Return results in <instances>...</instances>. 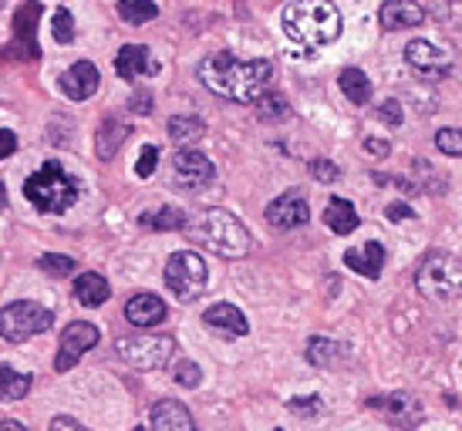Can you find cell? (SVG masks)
<instances>
[{
	"label": "cell",
	"mask_w": 462,
	"mask_h": 431,
	"mask_svg": "<svg viewBox=\"0 0 462 431\" xmlns=\"http://www.w3.org/2000/svg\"><path fill=\"white\" fill-rule=\"evenodd\" d=\"M196 75L206 88L219 95V98H230V102H260L267 95V85L273 78V64L267 58H254V61H240L236 54L219 51L209 54L199 61Z\"/></svg>",
	"instance_id": "obj_1"
},
{
	"label": "cell",
	"mask_w": 462,
	"mask_h": 431,
	"mask_svg": "<svg viewBox=\"0 0 462 431\" xmlns=\"http://www.w3.org/2000/svg\"><path fill=\"white\" fill-rule=\"evenodd\" d=\"M281 24L304 54L341 38V11L331 0H291L281 14Z\"/></svg>",
	"instance_id": "obj_2"
},
{
	"label": "cell",
	"mask_w": 462,
	"mask_h": 431,
	"mask_svg": "<svg viewBox=\"0 0 462 431\" xmlns=\"http://www.w3.org/2000/svg\"><path fill=\"white\" fill-rule=\"evenodd\" d=\"M182 233L206 250H213L217 256H226V260H240L254 246L250 229L230 209H203V213L189 216Z\"/></svg>",
	"instance_id": "obj_3"
},
{
	"label": "cell",
	"mask_w": 462,
	"mask_h": 431,
	"mask_svg": "<svg viewBox=\"0 0 462 431\" xmlns=\"http://www.w3.org/2000/svg\"><path fill=\"white\" fill-rule=\"evenodd\" d=\"M24 196L38 213L61 216L78 203L81 186H78V179L68 176L61 162H44L38 172L24 182Z\"/></svg>",
	"instance_id": "obj_4"
},
{
	"label": "cell",
	"mask_w": 462,
	"mask_h": 431,
	"mask_svg": "<svg viewBox=\"0 0 462 431\" xmlns=\"http://www.w3.org/2000/svg\"><path fill=\"white\" fill-rule=\"evenodd\" d=\"M415 287L422 297H432V300L462 297V260H456L452 253H442V250H432L415 270Z\"/></svg>",
	"instance_id": "obj_5"
},
{
	"label": "cell",
	"mask_w": 462,
	"mask_h": 431,
	"mask_svg": "<svg viewBox=\"0 0 462 431\" xmlns=\"http://www.w3.org/2000/svg\"><path fill=\"white\" fill-rule=\"evenodd\" d=\"M206 280H209L206 260L193 250H180L166 260V287L182 304H193L196 297L206 290Z\"/></svg>",
	"instance_id": "obj_6"
},
{
	"label": "cell",
	"mask_w": 462,
	"mask_h": 431,
	"mask_svg": "<svg viewBox=\"0 0 462 431\" xmlns=\"http://www.w3.org/2000/svg\"><path fill=\"white\" fill-rule=\"evenodd\" d=\"M54 317L48 307L34 304V300H17L0 310V337L7 344H24L34 334H44L51 327Z\"/></svg>",
	"instance_id": "obj_7"
},
{
	"label": "cell",
	"mask_w": 462,
	"mask_h": 431,
	"mask_svg": "<svg viewBox=\"0 0 462 431\" xmlns=\"http://www.w3.org/2000/svg\"><path fill=\"white\" fill-rule=\"evenodd\" d=\"M118 357L135 371H159L166 368L172 354H176V341L172 337H118L116 341Z\"/></svg>",
	"instance_id": "obj_8"
},
{
	"label": "cell",
	"mask_w": 462,
	"mask_h": 431,
	"mask_svg": "<svg viewBox=\"0 0 462 431\" xmlns=\"http://www.w3.org/2000/svg\"><path fill=\"white\" fill-rule=\"evenodd\" d=\"M44 11V4L41 0H27L21 11L14 14V44L4 48V58H21V61H38V34H34V27H38V17Z\"/></svg>",
	"instance_id": "obj_9"
},
{
	"label": "cell",
	"mask_w": 462,
	"mask_h": 431,
	"mask_svg": "<svg viewBox=\"0 0 462 431\" xmlns=\"http://www.w3.org/2000/svg\"><path fill=\"white\" fill-rule=\"evenodd\" d=\"M98 327L95 324H85V320H78V324H68L61 330V344H58V357H54V371L58 374H65L71 371L85 357V351H91L95 344H98Z\"/></svg>",
	"instance_id": "obj_10"
},
{
	"label": "cell",
	"mask_w": 462,
	"mask_h": 431,
	"mask_svg": "<svg viewBox=\"0 0 462 431\" xmlns=\"http://www.w3.org/2000/svg\"><path fill=\"white\" fill-rule=\"evenodd\" d=\"M172 176H176L180 189H206L213 182V176H217V169H213V162L203 152L180 149L176 159H172Z\"/></svg>",
	"instance_id": "obj_11"
},
{
	"label": "cell",
	"mask_w": 462,
	"mask_h": 431,
	"mask_svg": "<svg viewBox=\"0 0 462 431\" xmlns=\"http://www.w3.org/2000/svg\"><path fill=\"white\" fill-rule=\"evenodd\" d=\"M405 61L422 78H446L452 71V54L436 48L432 41H409L405 44Z\"/></svg>",
	"instance_id": "obj_12"
},
{
	"label": "cell",
	"mask_w": 462,
	"mask_h": 431,
	"mask_svg": "<svg viewBox=\"0 0 462 431\" xmlns=\"http://www.w3.org/2000/svg\"><path fill=\"white\" fill-rule=\"evenodd\" d=\"M310 219L308 199L300 189H287L283 196H277L273 203L267 206V223L273 229H297Z\"/></svg>",
	"instance_id": "obj_13"
},
{
	"label": "cell",
	"mask_w": 462,
	"mask_h": 431,
	"mask_svg": "<svg viewBox=\"0 0 462 431\" xmlns=\"http://www.w3.org/2000/svg\"><path fill=\"white\" fill-rule=\"evenodd\" d=\"M368 408H374V411L388 415V421H392L395 428H402V431L415 428V425L422 421V408H419V401H415L411 394H385V398H372V401H368Z\"/></svg>",
	"instance_id": "obj_14"
},
{
	"label": "cell",
	"mask_w": 462,
	"mask_h": 431,
	"mask_svg": "<svg viewBox=\"0 0 462 431\" xmlns=\"http://www.w3.org/2000/svg\"><path fill=\"white\" fill-rule=\"evenodd\" d=\"M98 81H102V75H98V68H95V64L75 61L65 75L58 78V88L65 91L71 102H88L91 95L98 91Z\"/></svg>",
	"instance_id": "obj_15"
},
{
	"label": "cell",
	"mask_w": 462,
	"mask_h": 431,
	"mask_svg": "<svg viewBox=\"0 0 462 431\" xmlns=\"http://www.w3.org/2000/svg\"><path fill=\"white\" fill-rule=\"evenodd\" d=\"M152 431H196V421L189 415V408L182 401H172V398H162L152 405Z\"/></svg>",
	"instance_id": "obj_16"
},
{
	"label": "cell",
	"mask_w": 462,
	"mask_h": 431,
	"mask_svg": "<svg viewBox=\"0 0 462 431\" xmlns=\"http://www.w3.org/2000/svg\"><path fill=\"white\" fill-rule=\"evenodd\" d=\"M203 324L213 330V334H223V337H244V334H250V324H246L244 310L233 304H213L203 314Z\"/></svg>",
	"instance_id": "obj_17"
},
{
	"label": "cell",
	"mask_w": 462,
	"mask_h": 431,
	"mask_svg": "<svg viewBox=\"0 0 462 431\" xmlns=\"http://www.w3.org/2000/svg\"><path fill=\"white\" fill-rule=\"evenodd\" d=\"M378 21L385 31H402V27H419L425 21V7L415 4V0H385L382 11H378Z\"/></svg>",
	"instance_id": "obj_18"
},
{
	"label": "cell",
	"mask_w": 462,
	"mask_h": 431,
	"mask_svg": "<svg viewBox=\"0 0 462 431\" xmlns=\"http://www.w3.org/2000/svg\"><path fill=\"white\" fill-rule=\"evenodd\" d=\"M345 267L361 273V277L378 280L382 277V267H385V246H382L378 240H368L365 246H358V250H347Z\"/></svg>",
	"instance_id": "obj_19"
},
{
	"label": "cell",
	"mask_w": 462,
	"mask_h": 431,
	"mask_svg": "<svg viewBox=\"0 0 462 431\" xmlns=\"http://www.w3.org/2000/svg\"><path fill=\"white\" fill-rule=\"evenodd\" d=\"M116 71H118V78L135 81L139 75H155L159 64L149 58V48H145V44H125V48L116 54Z\"/></svg>",
	"instance_id": "obj_20"
},
{
	"label": "cell",
	"mask_w": 462,
	"mask_h": 431,
	"mask_svg": "<svg viewBox=\"0 0 462 431\" xmlns=\"http://www.w3.org/2000/svg\"><path fill=\"white\" fill-rule=\"evenodd\" d=\"M125 317L135 327H155V324L166 320V304L155 293H135L129 304H125Z\"/></svg>",
	"instance_id": "obj_21"
},
{
	"label": "cell",
	"mask_w": 462,
	"mask_h": 431,
	"mask_svg": "<svg viewBox=\"0 0 462 431\" xmlns=\"http://www.w3.org/2000/svg\"><path fill=\"white\" fill-rule=\"evenodd\" d=\"M132 135L129 122H122V118H105L102 125H98V135H95V152H98V159L102 162H108V159H116V152L125 145V139Z\"/></svg>",
	"instance_id": "obj_22"
},
{
	"label": "cell",
	"mask_w": 462,
	"mask_h": 431,
	"mask_svg": "<svg viewBox=\"0 0 462 431\" xmlns=\"http://www.w3.org/2000/svg\"><path fill=\"white\" fill-rule=\"evenodd\" d=\"M324 223H328V229L331 233H337V236H347V233H355L358 229V209L347 203V199H341V196H334L331 203H328V209H324Z\"/></svg>",
	"instance_id": "obj_23"
},
{
	"label": "cell",
	"mask_w": 462,
	"mask_h": 431,
	"mask_svg": "<svg viewBox=\"0 0 462 431\" xmlns=\"http://www.w3.org/2000/svg\"><path fill=\"white\" fill-rule=\"evenodd\" d=\"M108 297H112V290H108V280L102 273H81L75 280V300L81 307H102Z\"/></svg>",
	"instance_id": "obj_24"
},
{
	"label": "cell",
	"mask_w": 462,
	"mask_h": 431,
	"mask_svg": "<svg viewBox=\"0 0 462 431\" xmlns=\"http://www.w3.org/2000/svg\"><path fill=\"white\" fill-rule=\"evenodd\" d=\"M347 357V347L331 337H310L308 341V361L314 368H334Z\"/></svg>",
	"instance_id": "obj_25"
},
{
	"label": "cell",
	"mask_w": 462,
	"mask_h": 431,
	"mask_svg": "<svg viewBox=\"0 0 462 431\" xmlns=\"http://www.w3.org/2000/svg\"><path fill=\"white\" fill-rule=\"evenodd\" d=\"M337 81H341V91H345V98L351 105L372 102V81H368V75H365L361 68H345Z\"/></svg>",
	"instance_id": "obj_26"
},
{
	"label": "cell",
	"mask_w": 462,
	"mask_h": 431,
	"mask_svg": "<svg viewBox=\"0 0 462 431\" xmlns=\"http://www.w3.org/2000/svg\"><path fill=\"white\" fill-rule=\"evenodd\" d=\"M203 135H206L203 118H196V115H176V118H169V139L176 142V145H193Z\"/></svg>",
	"instance_id": "obj_27"
},
{
	"label": "cell",
	"mask_w": 462,
	"mask_h": 431,
	"mask_svg": "<svg viewBox=\"0 0 462 431\" xmlns=\"http://www.w3.org/2000/svg\"><path fill=\"white\" fill-rule=\"evenodd\" d=\"M31 391V378L21 371L0 364V401H21Z\"/></svg>",
	"instance_id": "obj_28"
},
{
	"label": "cell",
	"mask_w": 462,
	"mask_h": 431,
	"mask_svg": "<svg viewBox=\"0 0 462 431\" xmlns=\"http://www.w3.org/2000/svg\"><path fill=\"white\" fill-rule=\"evenodd\" d=\"M118 17L125 24H149L159 17V7L155 0H118Z\"/></svg>",
	"instance_id": "obj_29"
},
{
	"label": "cell",
	"mask_w": 462,
	"mask_h": 431,
	"mask_svg": "<svg viewBox=\"0 0 462 431\" xmlns=\"http://www.w3.org/2000/svg\"><path fill=\"white\" fill-rule=\"evenodd\" d=\"M186 219H189V216L182 213V209H176V206H162L159 213H145L139 223H142V226H149V229L166 233V229H182V226H186Z\"/></svg>",
	"instance_id": "obj_30"
},
{
	"label": "cell",
	"mask_w": 462,
	"mask_h": 431,
	"mask_svg": "<svg viewBox=\"0 0 462 431\" xmlns=\"http://www.w3.org/2000/svg\"><path fill=\"white\" fill-rule=\"evenodd\" d=\"M257 115L263 122H283V118H291V102L277 91H267L257 102Z\"/></svg>",
	"instance_id": "obj_31"
},
{
	"label": "cell",
	"mask_w": 462,
	"mask_h": 431,
	"mask_svg": "<svg viewBox=\"0 0 462 431\" xmlns=\"http://www.w3.org/2000/svg\"><path fill=\"white\" fill-rule=\"evenodd\" d=\"M436 149L442 155L462 159V128H442V132H436Z\"/></svg>",
	"instance_id": "obj_32"
},
{
	"label": "cell",
	"mask_w": 462,
	"mask_h": 431,
	"mask_svg": "<svg viewBox=\"0 0 462 431\" xmlns=\"http://www.w3.org/2000/svg\"><path fill=\"white\" fill-rule=\"evenodd\" d=\"M38 270L51 273V277H68V273L75 270V260L61 253H44V256H38Z\"/></svg>",
	"instance_id": "obj_33"
},
{
	"label": "cell",
	"mask_w": 462,
	"mask_h": 431,
	"mask_svg": "<svg viewBox=\"0 0 462 431\" xmlns=\"http://www.w3.org/2000/svg\"><path fill=\"white\" fill-rule=\"evenodd\" d=\"M54 41L58 44H71L75 41V17H71V11H54Z\"/></svg>",
	"instance_id": "obj_34"
},
{
	"label": "cell",
	"mask_w": 462,
	"mask_h": 431,
	"mask_svg": "<svg viewBox=\"0 0 462 431\" xmlns=\"http://www.w3.org/2000/svg\"><path fill=\"white\" fill-rule=\"evenodd\" d=\"M310 176L318 179V182H328V186H331V182L341 179V169H337L331 159H314V162H310Z\"/></svg>",
	"instance_id": "obj_35"
},
{
	"label": "cell",
	"mask_w": 462,
	"mask_h": 431,
	"mask_svg": "<svg viewBox=\"0 0 462 431\" xmlns=\"http://www.w3.org/2000/svg\"><path fill=\"white\" fill-rule=\"evenodd\" d=\"M321 398H318V394H308V398H291V401H287V408H291V411H294V415H304V418H310V415H318V411H321Z\"/></svg>",
	"instance_id": "obj_36"
},
{
	"label": "cell",
	"mask_w": 462,
	"mask_h": 431,
	"mask_svg": "<svg viewBox=\"0 0 462 431\" xmlns=\"http://www.w3.org/2000/svg\"><path fill=\"white\" fill-rule=\"evenodd\" d=\"M172 378H176V384H182V388H196L203 374H199V368H196L193 361H180L176 371H172Z\"/></svg>",
	"instance_id": "obj_37"
},
{
	"label": "cell",
	"mask_w": 462,
	"mask_h": 431,
	"mask_svg": "<svg viewBox=\"0 0 462 431\" xmlns=\"http://www.w3.org/2000/svg\"><path fill=\"white\" fill-rule=\"evenodd\" d=\"M155 162H159V149H155V145H145L139 152V162H135V176L149 179L155 172Z\"/></svg>",
	"instance_id": "obj_38"
},
{
	"label": "cell",
	"mask_w": 462,
	"mask_h": 431,
	"mask_svg": "<svg viewBox=\"0 0 462 431\" xmlns=\"http://www.w3.org/2000/svg\"><path fill=\"white\" fill-rule=\"evenodd\" d=\"M378 118H382L385 125L395 128V125H402V118H405V115H402V105H398L395 98H388V102L378 108Z\"/></svg>",
	"instance_id": "obj_39"
},
{
	"label": "cell",
	"mask_w": 462,
	"mask_h": 431,
	"mask_svg": "<svg viewBox=\"0 0 462 431\" xmlns=\"http://www.w3.org/2000/svg\"><path fill=\"white\" fill-rule=\"evenodd\" d=\"M17 152V135L11 128H0V159H11Z\"/></svg>",
	"instance_id": "obj_40"
},
{
	"label": "cell",
	"mask_w": 462,
	"mask_h": 431,
	"mask_svg": "<svg viewBox=\"0 0 462 431\" xmlns=\"http://www.w3.org/2000/svg\"><path fill=\"white\" fill-rule=\"evenodd\" d=\"M129 105H132V112L135 115H149L152 112V95H149V91H135Z\"/></svg>",
	"instance_id": "obj_41"
},
{
	"label": "cell",
	"mask_w": 462,
	"mask_h": 431,
	"mask_svg": "<svg viewBox=\"0 0 462 431\" xmlns=\"http://www.w3.org/2000/svg\"><path fill=\"white\" fill-rule=\"evenodd\" d=\"M48 431H88V428H85V425H78L75 418H68V415H58V418H51Z\"/></svg>",
	"instance_id": "obj_42"
},
{
	"label": "cell",
	"mask_w": 462,
	"mask_h": 431,
	"mask_svg": "<svg viewBox=\"0 0 462 431\" xmlns=\"http://www.w3.org/2000/svg\"><path fill=\"white\" fill-rule=\"evenodd\" d=\"M385 213H388V219H392V223H402V219H415L411 206H405V203H392Z\"/></svg>",
	"instance_id": "obj_43"
},
{
	"label": "cell",
	"mask_w": 462,
	"mask_h": 431,
	"mask_svg": "<svg viewBox=\"0 0 462 431\" xmlns=\"http://www.w3.org/2000/svg\"><path fill=\"white\" fill-rule=\"evenodd\" d=\"M365 152L374 155V159H385V155H388V142H382V139H365Z\"/></svg>",
	"instance_id": "obj_44"
},
{
	"label": "cell",
	"mask_w": 462,
	"mask_h": 431,
	"mask_svg": "<svg viewBox=\"0 0 462 431\" xmlns=\"http://www.w3.org/2000/svg\"><path fill=\"white\" fill-rule=\"evenodd\" d=\"M0 431H27L21 421H14V418H7V421H0Z\"/></svg>",
	"instance_id": "obj_45"
},
{
	"label": "cell",
	"mask_w": 462,
	"mask_h": 431,
	"mask_svg": "<svg viewBox=\"0 0 462 431\" xmlns=\"http://www.w3.org/2000/svg\"><path fill=\"white\" fill-rule=\"evenodd\" d=\"M0 206H7V196H4V186H0Z\"/></svg>",
	"instance_id": "obj_46"
},
{
	"label": "cell",
	"mask_w": 462,
	"mask_h": 431,
	"mask_svg": "<svg viewBox=\"0 0 462 431\" xmlns=\"http://www.w3.org/2000/svg\"><path fill=\"white\" fill-rule=\"evenodd\" d=\"M442 4H459V0H442Z\"/></svg>",
	"instance_id": "obj_47"
},
{
	"label": "cell",
	"mask_w": 462,
	"mask_h": 431,
	"mask_svg": "<svg viewBox=\"0 0 462 431\" xmlns=\"http://www.w3.org/2000/svg\"><path fill=\"white\" fill-rule=\"evenodd\" d=\"M135 431H145V428H135Z\"/></svg>",
	"instance_id": "obj_48"
}]
</instances>
